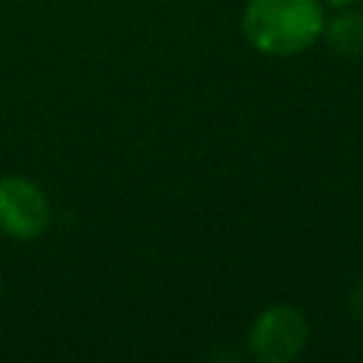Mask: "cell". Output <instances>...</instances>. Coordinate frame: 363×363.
<instances>
[{
    "label": "cell",
    "mask_w": 363,
    "mask_h": 363,
    "mask_svg": "<svg viewBox=\"0 0 363 363\" xmlns=\"http://www.w3.org/2000/svg\"><path fill=\"white\" fill-rule=\"evenodd\" d=\"M320 40L337 57H349V60L363 57V11L357 6L337 9L332 17H326Z\"/></svg>",
    "instance_id": "obj_4"
},
{
    "label": "cell",
    "mask_w": 363,
    "mask_h": 363,
    "mask_svg": "<svg viewBox=\"0 0 363 363\" xmlns=\"http://www.w3.org/2000/svg\"><path fill=\"white\" fill-rule=\"evenodd\" d=\"M320 3L329 9H349V6H360L363 0H320Z\"/></svg>",
    "instance_id": "obj_6"
},
{
    "label": "cell",
    "mask_w": 363,
    "mask_h": 363,
    "mask_svg": "<svg viewBox=\"0 0 363 363\" xmlns=\"http://www.w3.org/2000/svg\"><path fill=\"white\" fill-rule=\"evenodd\" d=\"M51 224V201L45 190L20 173L0 176V235L14 241L40 238Z\"/></svg>",
    "instance_id": "obj_3"
},
{
    "label": "cell",
    "mask_w": 363,
    "mask_h": 363,
    "mask_svg": "<svg viewBox=\"0 0 363 363\" xmlns=\"http://www.w3.org/2000/svg\"><path fill=\"white\" fill-rule=\"evenodd\" d=\"M326 23L320 0H247L241 11L244 40L264 57H298L312 48Z\"/></svg>",
    "instance_id": "obj_1"
},
{
    "label": "cell",
    "mask_w": 363,
    "mask_h": 363,
    "mask_svg": "<svg viewBox=\"0 0 363 363\" xmlns=\"http://www.w3.org/2000/svg\"><path fill=\"white\" fill-rule=\"evenodd\" d=\"M349 315L357 320V323H363V278L352 286V292H349Z\"/></svg>",
    "instance_id": "obj_5"
},
{
    "label": "cell",
    "mask_w": 363,
    "mask_h": 363,
    "mask_svg": "<svg viewBox=\"0 0 363 363\" xmlns=\"http://www.w3.org/2000/svg\"><path fill=\"white\" fill-rule=\"evenodd\" d=\"M309 320L295 303H269L247 329V352L258 363H292L306 352Z\"/></svg>",
    "instance_id": "obj_2"
}]
</instances>
